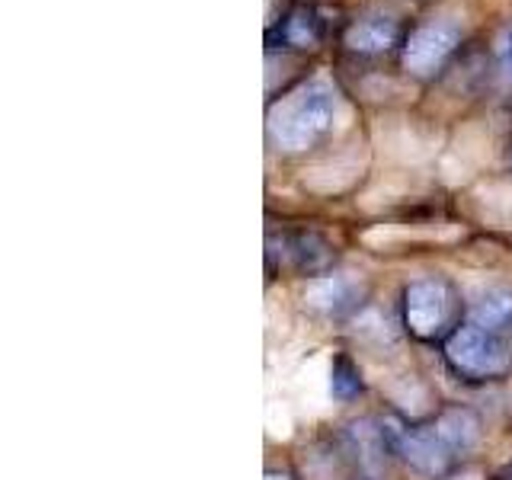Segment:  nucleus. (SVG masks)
<instances>
[{
    "mask_svg": "<svg viewBox=\"0 0 512 480\" xmlns=\"http://www.w3.org/2000/svg\"><path fill=\"white\" fill-rule=\"evenodd\" d=\"M336 116V90L324 77L304 80L269 109V138L279 151H308L330 132Z\"/></svg>",
    "mask_w": 512,
    "mask_h": 480,
    "instance_id": "obj_1",
    "label": "nucleus"
},
{
    "mask_svg": "<svg viewBox=\"0 0 512 480\" xmlns=\"http://www.w3.org/2000/svg\"><path fill=\"white\" fill-rule=\"evenodd\" d=\"M445 356L452 368L464 378L484 381V378H500L509 368V349L493 330H484L477 324L458 327L445 343Z\"/></svg>",
    "mask_w": 512,
    "mask_h": 480,
    "instance_id": "obj_2",
    "label": "nucleus"
},
{
    "mask_svg": "<svg viewBox=\"0 0 512 480\" xmlns=\"http://www.w3.org/2000/svg\"><path fill=\"white\" fill-rule=\"evenodd\" d=\"M452 308H455L452 288H448L436 276L416 279L404 292L407 327H410L413 336H420V340H432V336H439L448 327V320H452Z\"/></svg>",
    "mask_w": 512,
    "mask_h": 480,
    "instance_id": "obj_3",
    "label": "nucleus"
},
{
    "mask_svg": "<svg viewBox=\"0 0 512 480\" xmlns=\"http://www.w3.org/2000/svg\"><path fill=\"white\" fill-rule=\"evenodd\" d=\"M461 42V29L448 20H429L404 45V68L416 77L436 74L442 64L452 58V52Z\"/></svg>",
    "mask_w": 512,
    "mask_h": 480,
    "instance_id": "obj_4",
    "label": "nucleus"
},
{
    "mask_svg": "<svg viewBox=\"0 0 512 480\" xmlns=\"http://www.w3.org/2000/svg\"><path fill=\"white\" fill-rule=\"evenodd\" d=\"M400 455L410 464L416 474L423 477H445L455 468V452L442 442L436 429H410L404 439H400Z\"/></svg>",
    "mask_w": 512,
    "mask_h": 480,
    "instance_id": "obj_5",
    "label": "nucleus"
},
{
    "mask_svg": "<svg viewBox=\"0 0 512 480\" xmlns=\"http://www.w3.org/2000/svg\"><path fill=\"white\" fill-rule=\"evenodd\" d=\"M359 295H362V285L352 276H346V272H336V276L314 279L308 285V292H304V304L324 317H340L356 308Z\"/></svg>",
    "mask_w": 512,
    "mask_h": 480,
    "instance_id": "obj_6",
    "label": "nucleus"
},
{
    "mask_svg": "<svg viewBox=\"0 0 512 480\" xmlns=\"http://www.w3.org/2000/svg\"><path fill=\"white\" fill-rule=\"evenodd\" d=\"M397 39H400V26L391 16H362V20H356L346 29V45L362 55L388 52L391 45H397Z\"/></svg>",
    "mask_w": 512,
    "mask_h": 480,
    "instance_id": "obj_7",
    "label": "nucleus"
},
{
    "mask_svg": "<svg viewBox=\"0 0 512 480\" xmlns=\"http://www.w3.org/2000/svg\"><path fill=\"white\" fill-rule=\"evenodd\" d=\"M442 436V442L452 448L455 455H464L471 452V448L480 442V420L468 410V407H452L445 410L436 426H432Z\"/></svg>",
    "mask_w": 512,
    "mask_h": 480,
    "instance_id": "obj_8",
    "label": "nucleus"
},
{
    "mask_svg": "<svg viewBox=\"0 0 512 480\" xmlns=\"http://www.w3.org/2000/svg\"><path fill=\"white\" fill-rule=\"evenodd\" d=\"M269 253L272 256L279 253L285 263H292L301 272H314L324 263H330V247L317 234H288V237H282V250L269 247Z\"/></svg>",
    "mask_w": 512,
    "mask_h": 480,
    "instance_id": "obj_9",
    "label": "nucleus"
},
{
    "mask_svg": "<svg viewBox=\"0 0 512 480\" xmlns=\"http://www.w3.org/2000/svg\"><path fill=\"white\" fill-rule=\"evenodd\" d=\"M471 324L500 333L506 324H512V292L506 288H493L471 308Z\"/></svg>",
    "mask_w": 512,
    "mask_h": 480,
    "instance_id": "obj_10",
    "label": "nucleus"
},
{
    "mask_svg": "<svg viewBox=\"0 0 512 480\" xmlns=\"http://www.w3.org/2000/svg\"><path fill=\"white\" fill-rule=\"evenodd\" d=\"M391 400L394 404L410 413V416H420L429 410V391H426V384L416 378V375H404V378H397L391 388H388Z\"/></svg>",
    "mask_w": 512,
    "mask_h": 480,
    "instance_id": "obj_11",
    "label": "nucleus"
},
{
    "mask_svg": "<svg viewBox=\"0 0 512 480\" xmlns=\"http://www.w3.org/2000/svg\"><path fill=\"white\" fill-rule=\"evenodd\" d=\"M282 39L288 45H295V48H308L320 39V20H317V13L314 10H295L292 16L285 20L282 26Z\"/></svg>",
    "mask_w": 512,
    "mask_h": 480,
    "instance_id": "obj_12",
    "label": "nucleus"
},
{
    "mask_svg": "<svg viewBox=\"0 0 512 480\" xmlns=\"http://www.w3.org/2000/svg\"><path fill=\"white\" fill-rule=\"evenodd\" d=\"M359 388H362V378H359L356 368H352V362H346V359L333 362V368H330V394L336 400H349V397L359 394Z\"/></svg>",
    "mask_w": 512,
    "mask_h": 480,
    "instance_id": "obj_13",
    "label": "nucleus"
},
{
    "mask_svg": "<svg viewBox=\"0 0 512 480\" xmlns=\"http://www.w3.org/2000/svg\"><path fill=\"white\" fill-rule=\"evenodd\" d=\"M352 439H356V448H359L362 461L368 464V468H375V464L381 461V452H384L381 432L372 423H356V426H352Z\"/></svg>",
    "mask_w": 512,
    "mask_h": 480,
    "instance_id": "obj_14",
    "label": "nucleus"
},
{
    "mask_svg": "<svg viewBox=\"0 0 512 480\" xmlns=\"http://www.w3.org/2000/svg\"><path fill=\"white\" fill-rule=\"evenodd\" d=\"M266 429L272 439H288V432H292V416H288V410L276 404V400H272L266 410Z\"/></svg>",
    "mask_w": 512,
    "mask_h": 480,
    "instance_id": "obj_15",
    "label": "nucleus"
},
{
    "mask_svg": "<svg viewBox=\"0 0 512 480\" xmlns=\"http://www.w3.org/2000/svg\"><path fill=\"white\" fill-rule=\"evenodd\" d=\"M496 64H500V74L506 84H512V26H506L500 42H496Z\"/></svg>",
    "mask_w": 512,
    "mask_h": 480,
    "instance_id": "obj_16",
    "label": "nucleus"
},
{
    "mask_svg": "<svg viewBox=\"0 0 512 480\" xmlns=\"http://www.w3.org/2000/svg\"><path fill=\"white\" fill-rule=\"evenodd\" d=\"M266 480H292V477H288L285 471H269V474H266Z\"/></svg>",
    "mask_w": 512,
    "mask_h": 480,
    "instance_id": "obj_17",
    "label": "nucleus"
}]
</instances>
